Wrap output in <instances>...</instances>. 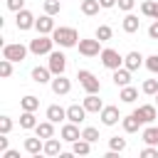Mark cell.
Segmentation results:
<instances>
[{"label": "cell", "instance_id": "cell-17", "mask_svg": "<svg viewBox=\"0 0 158 158\" xmlns=\"http://www.w3.org/2000/svg\"><path fill=\"white\" fill-rule=\"evenodd\" d=\"M84 109H86L89 114H101L104 104H101V99H99L96 94H86V96H84Z\"/></svg>", "mask_w": 158, "mask_h": 158}, {"label": "cell", "instance_id": "cell-44", "mask_svg": "<svg viewBox=\"0 0 158 158\" xmlns=\"http://www.w3.org/2000/svg\"><path fill=\"white\" fill-rule=\"evenodd\" d=\"M7 133H0V153H5L7 151V138H5Z\"/></svg>", "mask_w": 158, "mask_h": 158}, {"label": "cell", "instance_id": "cell-15", "mask_svg": "<svg viewBox=\"0 0 158 158\" xmlns=\"http://www.w3.org/2000/svg\"><path fill=\"white\" fill-rule=\"evenodd\" d=\"M25 151H27L30 156H40V153L44 151V138H40V136L25 138Z\"/></svg>", "mask_w": 158, "mask_h": 158}, {"label": "cell", "instance_id": "cell-46", "mask_svg": "<svg viewBox=\"0 0 158 158\" xmlns=\"http://www.w3.org/2000/svg\"><path fill=\"white\" fill-rule=\"evenodd\" d=\"M2 158H20V153H17V151H5Z\"/></svg>", "mask_w": 158, "mask_h": 158}, {"label": "cell", "instance_id": "cell-45", "mask_svg": "<svg viewBox=\"0 0 158 158\" xmlns=\"http://www.w3.org/2000/svg\"><path fill=\"white\" fill-rule=\"evenodd\" d=\"M99 2H101V7H104V10H109V7H114L118 0H99Z\"/></svg>", "mask_w": 158, "mask_h": 158}, {"label": "cell", "instance_id": "cell-4", "mask_svg": "<svg viewBox=\"0 0 158 158\" xmlns=\"http://www.w3.org/2000/svg\"><path fill=\"white\" fill-rule=\"evenodd\" d=\"M27 52H30V47H25L20 42H12V44H5L2 47V57L10 59V62H22L27 57Z\"/></svg>", "mask_w": 158, "mask_h": 158}, {"label": "cell", "instance_id": "cell-10", "mask_svg": "<svg viewBox=\"0 0 158 158\" xmlns=\"http://www.w3.org/2000/svg\"><path fill=\"white\" fill-rule=\"evenodd\" d=\"M79 138H81L79 123H72V121H67V123L62 126V141H69V143H74V141H79Z\"/></svg>", "mask_w": 158, "mask_h": 158}, {"label": "cell", "instance_id": "cell-47", "mask_svg": "<svg viewBox=\"0 0 158 158\" xmlns=\"http://www.w3.org/2000/svg\"><path fill=\"white\" fill-rule=\"evenodd\" d=\"M156 101H158V94H156Z\"/></svg>", "mask_w": 158, "mask_h": 158}, {"label": "cell", "instance_id": "cell-38", "mask_svg": "<svg viewBox=\"0 0 158 158\" xmlns=\"http://www.w3.org/2000/svg\"><path fill=\"white\" fill-rule=\"evenodd\" d=\"M12 131V118L10 116H0V133H10Z\"/></svg>", "mask_w": 158, "mask_h": 158}, {"label": "cell", "instance_id": "cell-24", "mask_svg": "<svg viewBox=\"0 0 158 158\" xmlns=\"http://www.w3.org/2000/svg\"><path fill=\"white\" fill-rule=\"evenodd\" d=\"M138 27H141V20L136 15H131V12H126V17H123V32L133 35V32H138Z\"/></svg>", "mask_w": 158, "mask_h": 158}, {"label": "cell", "instance_id": "cell-40", "mask_svg": "<svg viewBox=\"0 0 158 158\" xmlns=\"http://www.w3.org/2000/svg\"><path fill=\"white\" fill-rule=\"evenodd\" d=\"M7 10H12V12L25 10V0H7Z\"/></svg>", "mask_w": 158, "mask_h": 158}, {"label": "cell", "instance_id": "cell-39", "mask_svg": "<svg viewBox=\"0 0 158 158\" xmlns=\"http://www.w3.org/2000/svg\"><path fill=\"white\" fill-rule=\"evenodd\" d=\"M141 158H158V148H153V146L148 143V146L141 151Z\"/></svg>", "mask_w": 158, "mask_h": 158}, {"label": "cell", "instance_id": "cell-32", "mask_svg": "<svg viewBox=\"0 0 158 158\" xmlns=\"http://www.w3.org/2000/svg\"><path fill=\"white\" fill-rule=\"evenodd\" d=\"M111 35H114V30H111L109 25H99L94 37H96V40H101V42H106V40H111Z\"/></svg>", "mask_w": 158, "mask_h": 158}, {"label": "cell", "instance_id": "cell-16", "mask_svg": "<svg viewBox=\"0 0 158 158\" xmlns=\"http://www.w3.org/2000/svg\"><path fill=\"white\" fill-rule=\"evenodd\" d=\"M114 84L116 86H128L131 84V69H126V67H118V69H114Z\"/></svg>", "mask_w": 158, "mask_h": 158}, {"label": "cell", "instance_id": "cell-23", "mask_svg": "<svg viewBox=\"0 0 158 158\" xmlns=\"http://www.w3.org/2000/svg\"><path fill=\"white\" fill-rule=\"evenodd\" d=\"M72 153H74V156H89V153H91V141H86V138L74 141V143H72Z\"/></svg>", "mask_w": 158, "mask_h": 158}, {"label": "cell", "instance_id": "cell-13", "mask_svg": "<svg viewBox=\"0 0 158 158\" xmlns=\"http://www.w3.org/2000/svg\"><path fill=\"white\" fill-rule=\"evenodd\" d=\"M118 118H121L118 106H104L101 109V123L104 126H114V123H118Z\"/></svg>", "mask_w": 158, "mask_h": 158}, {"label": "cell", "instance_id": "cell-27", "mask_svg": "<svg viewBox=\"0 0 158 158\" xmlns=\"http://www.w3.org/2000/svg\"><path fill=\"white\" fill-rule=\"evenodd\" d=\"M20 106H22V111H37L40 109V99L32 96V94H27V96L20 99Z\"/></svg>", "mask_w": 158, "mask_h": 158}, {"label": "cell", "instance_id": "cell-41", "mask_svg": "<svg viewBox=\"0 0 158 158\" xmlns=\"http://www.w3.org/2000/svg\"><path fill=\"white\" fill-rule=\"evenodd\" d=\"M146 67H148L153 74H158V54H151V57L146 59Z\"/></svg>", "mask_w": 158, "mask_h": 158}, {"label": "cell", "instance_id": "cell-11", "mask_svg": "<svg viewBox=\"0 0 158 158\" xmlns=\"http://www.w3.org/2000/svg\"><path fill=\"white\" fill-rule=\"evenodd\" d=\"M35 15L30 12V10H20L17 12V17H15V25H17V30H30V27H35Z\"/></svg>", "mask_w": 158, "mask_h": 158}, {"label": "cell", "instance_id": "cell-8", "mask_svg": "<svg viewBox=\"0 0 158 158\" xmlns=\"http://www.w3.org/2000/svg\"><path fill=\"white\" fill-rule=\"evenodd\" d=\"M133 114L141 118V123H153V121L158 118V111H156V106H153V104H143V106H138Z\"/></svg>", "mask_w": 158, "mask_h": 158}, {"label": "cell", "instance_id": "cell-28", "mask_svg": "<svg viewBox=\"0 0 158 158\" xmlns=\"http://www.w3.org/2000/svg\"><path fill=\"white\" fill-rule=\"evenodd\" d=\"M141 12H143L146 17L158 20V0H146V2L141 5Z\"/></svg>", "mask_w": 158, "mask_h": 158}, {"label": "cell", "instance_id": "cell-37", "mask_svg": "<svg viewBox=\"0 0 158 158\" xmlns=\"http://www.w3.org/2000/svg\"><path fill=\"white\" fill-rule=\"evenodd\" d=\"M10 74H12V62L2 57V59H0V77H2V79H7Z\"/></svg>", "mask_w": 158, "mask_h": 158}, {"label": "cell", "instance_id": "cell-25", "mask_svg": "<svg viewBox=\"0 0 158 158\" xmlns=\"http://www.w3.org/2000/svg\"><path fill=\"white\" fill-rule=\"evenodd\" d=\"M44 156H62V143L52 136V138H47L44 141V151H42Z\"/></svg>", "mask_w": 158, "mask_h": 158}, {"label": "cell", "instance_id": "cell-26", "mask_svg": "<svg viewBox=\"0 0 158 158\" xmlns=\"http://www.w3.org/2000/svg\"><path fill=\"white\" fill-rule=\"evenodd\" d=\"M118 99H121L123 104H133V101L138 99V89H133L131 84H128V86H121V94H118Z\"/></svg>", "mask_w": 158, "mask_h": 158}, {"label": "cell", "instance_id": "cell-35", "mask_svg": "<svg viewBox=\"0 0 158 158\" xmlns=\"http://www.w3.org/2000/svg\"><path fill=\"white\" fill-rule=\"evenodd\" d=\"M62 10V0H44V12L47 15H57Z\"/></svg>", "mask_w": 158, "mask_h": 158}, {"label": "cell", "instance_id": "cell-34", "mask_svg": "<svg viewBox=\"0 0 158 158\" xmlns=\"http://www.w3.org/2000/svg\"><path fill=\"white\" fill-rule=\"evenodd\" d=\"M143 94L156 96V94H158V79H146V81H143Z\"/></svg>", "mask_w": 158, "mask_h": 158}, {"label": "cell", "instance_id": "cell-30", "mask_svg": "<svg viewBox=\"0 0 158 158\" xmlns=\"http://www.w3.org/2000/svg\"><path fill=\"white\" fill-rule=\"evenodd\" d=\"M20 126H22V128H35V126H37L35 111H22V116H20Z\"/></svg>", "mask_w": 158, "mask_h": 158}, {"label": "cell", "instance_id": "cell-22", "mask_svg": "<svg viewBox=\"0 0 158 158\" xmlns=\"http://www.w3.org/2000/svg\"><path fill=\"white\" fill-rule=\"evenodd\" d=\"M121 123H123V131H126V133H136V131L141 128V118H138L136 114L123 116V121H121Z\"/></svg>", "mask_w": 158, "mask_h": 158}, {"label": "cell", "instance_id": "cell-31", "mask_svg": "<svg viewBox=\"0 0 158 158\" xmlns=\"http://www.w3.org/2000/svg\"><path fill=\"white\" fill-rule=\"evenodd\" d=\"M143 141L151 146H158V126H148L143 128Z\"/></svg>", "mask_w": 158, "mask_h": 158}, {"label": "cell", "instance_id": "cell-29", "mask_svg": "<svg viewBox=\"0 0 158 158\" xmlns=\"http://www.w3.org/2000/svg\"><path fill=\"white\" fill-rule=\"evenodd\" d=\"M99 7H101V2H99V0H81V12H84V15H89V17H91V15H96V12H99Z\"/></svg>", "mask_w": 158, "mask_h": 158}, {"label": "cell", "instance_id": "cell-6", "mask_svg": "<svg viewBox=\"0 0 158 158\" xmlns=\"http://www.w3.org/2000/svg\"><path fill=\"white\" fill-rule=\"evenodd\" d=\"M79 52L84 54V57H96V54H101V40H79Z\"/></svg>", "mask_w": 158, "mask_h": 158}, {"label": "cell", "instance_id": "cell-2", "mask_svg": "<svg viewBox=\"0 0 158 158\" xmlns=\"http://www.w3.org/2000/svg\"><path fill=\"white\" fill-rule=\"evenodd\" d=\"M77 79H79V84H81V89H84L86 94H99V91H101V84H99V79H96V77H94L89 69H79Z\"/></svg>", "mask_w": 158, "mask_h": 158}, {"label": "cell", "instance_id": "cell-36", "mask_svg": "<svg viewBox=\"0 0 158 158\" xmlns=\"http://www.w3.org/2000/svg\"><path fill=\"white\" fill-rule=\"evenodd\" d=\"M81 138H86V141L96 143V141H99V128H94V126H86V128L81 131Z\"/></svg>", "mask_w": 158, "mask_h": 158}, {"label": "cell", "instance_id": "cell-21", "mask_svg": "<svg viewBox=\"0 0 158 158\" xmlns=\"http://www.w3.org/2000/svg\"><path fill=\"white\" fill-rule=\"evenodd\" d=\"M47 118H49V121H54V123H59V121H64V118H67V109H62V106L52 104V106H47Z\"/></svg>", "mask_w": 158, "mask_h": 158}, {"label": "cell", "instance_id": "cell-9", "mask_svg": "<svg viewBox=\"0 0 158 158\" xmlns=\"http://www.w3.org/2000/svg\"><path fill=\"white\" fill-rule=\"evenodd\" d=\"M69 89H72V81H69L64 74H57V77L52 79V91H54L57 96H64V94H69Z\"/></svg>", "mask_w": 158, "mask_h": 158}, {"label": "cell", "instance_id": "cell-19", "mask_svg": "<svg viewBox=\"0 0 158 158\" xmlns=\"http://www.w3.org/2000/svg\"><path fill=\"white\" fill-rule=\"evenodd\" d=\"M141 64H143V57H141V52H128V54L123 57V67H126V69H131V72H136Z\"/></svg>", "mask_w": 158, "mask_h": 158}, {"label": "cell", "instance_id": "cell-3", "mask_svg": "<svg viewBox=\"0 0 158 158\" xmlns=\"http://www.w3.org/2000/svg\"><path fill=\"white\" fill-rule=\"evenodd\" d=\"M52 44H54V37H49V35H37L32 42H30V52L32 54H49L52 52Z\"/></svg>", "mask_w": 158, "mask_h": 158}, {"label": "cell", "instance_id": "cell-20", "mask_svg": "<svg viewBox=\"0 0 158 158\" xmlns=\"http://www.w3.org/2000/svg\"><path fill=\"white\" fill-rule=\"evenodd\" d=\"M35 133H37L40 138H44V141H47V138H52V136H54V121H49V118H47L44 123H37V126H35Z\"/></svg>", "mask_w": 158, "mask_h": 158}, {"label": "cell", "instance_id": "cell-5", "mask_svg": "<svg viewBox=\"0 0 158 158\" xmlns=\"http://www.w3.org/2000/svg\"><path fill=\"white\" fill-rule=\"evenodd\" d=\"M101 64L106 67V69H118L121 64H123V57L116 52V49H111V47H106V49H101Z\"/></svg>", "mask_w": 158, "mask_h": 158}, {"label": "cell", "instance_id": "cell-43", "mask_svg": "<svg viewBox=\"0 0 158 158\" xmlns=\"http://www.w3.org/2000/svg\"><path fill=\"white\" fill-rule=\"evenodd\" d=\"M148 37L151 40H158V20H153V25L148 27Z\"/></svg>", "mask_w": 158, "mask_h": 158}, {"label": "cell", "instance_id": "cell-14", "mask_svg": "<svg viewBox=\"0 0 158 158\" xmlns=\"http://www.w3.org/2000/svg\"><path fill=\"white\" fill-rule=\"evenodd\" d=\"M35 30H37L40 35H52V32H54V20H52V15L44 12V15L35 22Z\"/></svg>", "mask_w": 158, "mask_h": 158}, {"label": "cell", "instance_id": "cell-7", "mask_svg": "<svg viewBox=\"0 0 158 158\" xmlns=\"http://www.w3.org/2000/svg\"><path fill=\"white\" fill-rule=\"evenodd\" d=\"M49 69H52V74L57 77V74H64V69H67V57L62 54V52H49V64H47Z\"/></svg>", "mask_w": 158, "mask_h": 158}, {"label": "cell", "instance_id": "cell-42", "mask_svg": "<svg viewBox=\"0 0 158 158\" xmlns=\"http://www.w3.org/2000/svg\"><path fill=\"white\" fill-rule=\"evenodd\" d=\"M133 5H136V0H118V10H123V12H131Z\"/></svg>", "mask_w": 158, "mask_h": 158}, {"label": "cell", "instance_id": "cell-18", "mask_svg": "<svg viewBox=\"0 0 158 158\" xmlns=\"http://www.w3.org/2000/svg\"><path fill=\"white\" fill-rule=\"evenodd\" d=\"M49 77H52V69L49 67H35L32 69V81L35 84H47V81H52Z\"/></svg>", "mask_w": 158, "mask_h": 158}, {"label": "cell", "instance_id": "cell-12", "mask_svg": "<svg viewBox=\"0 0 158 158\" xmlns=\"http://www.w3.org/2000/svg\"><path fill=\"white\" fill-rule=\"evenodd\" d=\"M86 109H84V104L79 106V104H72L69 109H67V121H72V123H81L84 118H86Z\"/></svg>", "mask_w": 158, "mask_h": 158}, {"label": "cell", "instance_id": "cell-33", "mask_svg": "<svg viewBox=\"0 0 158 158\" xmlns=\"http://www.w3.org/2000/svg\"><path fill=\"white\" fill-rule=\"evenodd\" d=\"M109 148H111V151H116V153H121V151H126V138H118V136H114V138H109Z\"/></svg>", "mask_w": 158, "mask_h": 158}, {"label": "cell", "instance_id": "cell-1", "mask_svg": "<svg viewBox=\"0 0 158 158\" xmlns=\"http://www.w3.org/2000/svg\"><path fill=\"white\" fill-rule=\"evenodd\" d=\"M52 37H54V44H59V47H74V44H79V32L74 27H54Z\"/></svg>", "mask_w": 158, "mask_h": 158}]
</instances>
